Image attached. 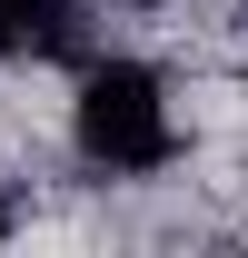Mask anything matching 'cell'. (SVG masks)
Masks as SVG:
<instances>
[{"label": "cell", "mask_w": 248, "mask_h": 258, "mask_svg": "<svg viewBox=\"0 0 248 258\" xmlns=\"http://www.w3.org/2000/svg\"><path fill=\"white\" fill-rule=\"evenodd\" d=\"M70 139H80V159L109 169V179L169 169V159H179V109H169V80H159L149 60H99L90 80H80Z\"/></svg>", "instance_id": "6da1fadb"}, {"label": "cell", "mask_w": 248, "mask_h": 258, "mask_svg": "<svg viewBox=\"0 0 248 258\" xmlns=\"http://www.w3.org/2000/svg\"><path fill=\"white\" fill-rule=\"evenodd\" d=\"M80 40V0H0V60H50Z\"/></svg>", "instance_id": "7a4b0ae2"}, {"label": "cell", "mask_w": 248, "mask_h": 258, "mask_svg": "<svg viewBox=\"0 0 248 258\" xmlns=\"http://www.w3.org/2000/svg\"><path fill=\"white\" fill-rule=\"evenodd\" d=\"M129 10H159V0H129Z\"/></svg>", "instance_id": "3957f363"}, {"label": "cell", "mask_w": 248, "mask_h": 258, "mask_svg": "<svg viewBox=\"0 0 248 258\" xmlns=\"http://www.w3.org/2000/svg\"><path fill=\"white\" fill-rule=\"evenodd\" d=\"M0 238H10V209H0Z\"/></svg>", "instance_id": "277c9868"}]
</instances>
